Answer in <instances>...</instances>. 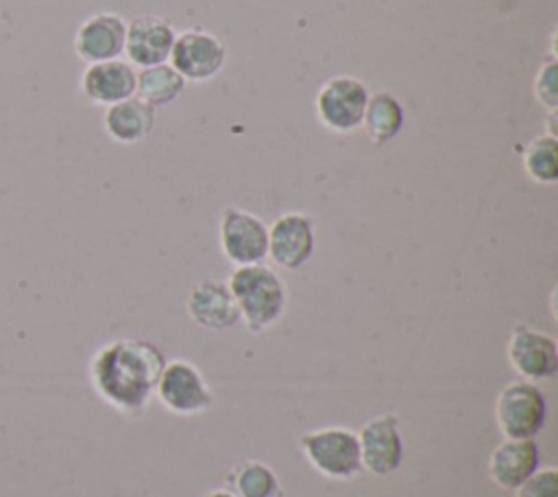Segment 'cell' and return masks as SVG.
<instances>
[{"mask_svg": "<svg viewBox=\"0 0 558 497\" xmlns=\"http://www.w3.org/2000/svg\"><path fill=\"white\" fill-rule=\"evenodd\" d=\"M218 242L233 266L262 264L268 257V225L259 216L229 205L220 214Z\"/></svg>", "mask_w": 558, "mask_h": 497, "instance_id": "52a82bcc", "label": "cell"}, {"mask_svg": "<svg viewBox=\"0 0 558 497\" xmlns=\"http://www.w3.org/2000/svg\"><path fill=\"white\" fill-rule=\"evenodd\" d=\"M183 89H185V78L170 63L142 68L137 72L135 96L146 105H150L153 109L174 102L183 94Z\"/></svg>", "mask_w": 558, "mask_h": 497, "instance_id": "ffe728a7", "label": "cell"}, {"mask_svg": "<svg viewBox=\"0 0 558 497\" xmlns=\"http://www.w3.org/2000/svg\"><path fill=\"white\" fill-rule=\"evenodd\" d=\"M534 96L549 113L558 109V61L545 59L534 76Z\"/></svg>", "mask_w": 558, "mask_h": 497, "instance_id": "7402d4cb", "label": "cell"}, {"mask_svg": "<svg viewBox=\"0 0 558 497\" xmlns=\"http://www.w3.org/2000/svg\"><path fill=\"white\" fill-rule=\"evenodd\" d=\"M203 497H235L229 488H216V490H209V493H205Z\"/></svg>", "mask_w": 558, "mask_h": 497, "instance_id": "cb8c5ba5", "label": "cell"}, {"mask_svg": "<svg viewBox=\"0 0 558 497\" xmlns=\"http://www.w3.org/2000/svg\"><path fill=\"white\" fill-rule=\"evenodd\" d=\"M405 122V111L401 100L390 94V92H375L368 96L364 116H362V126L371 142L375 146H384L392 142Z\"/></svg>", "mask_w": 558, "mask_h": 497, "instance_id": "ac0fdd59", "label": "cell"}, {"mask_svg": "<svg viewBox=\"0 0 558 497\" xmlns=\"http://www.w3.org/2000/svg\"><path fill=\"white\" fill-rule=\"evenodd\" d=\"M227 63V44L205 31L187 28L174 37L170 50V65L192 83H205L214 78Z\"/></svg>", "mask_w": 558, "mask_h": 497, "instance_id": "30bf717a", "label": "cell"}, {"mask_svg": "<svg viewBox=\"0 0 558 497\" xmlns=\"http://www.w3.org/2000/svg\"><path fill=\"white\" fill-rule=\"evenodd\" d=\"M240 320L248 331L259 334L281 320L288 305L283 279L264 262L235 266L227 279Z\"/></svg>", "mask_w": 558, "mask_h": 497, "instance_id": "7a4b0ae2", "label": "cell"}, {"mask_svg": "<svg viewBox=\"0 0 558 497\" xmlns=\"http://www.w3.org/2000/svg\"><path fill=\"white\" fill-rule=\"evenodd\" d=\"M495 421L504 438H536L547 423V399L538 384L514 379L495 399Z\"/></svg>", "mask_w": 558, "mask_h": 497, "instance_id": "277c9868", "label": "cell"}, {"mask_svg": "<svg viewBox=\"0 0 558 497\" xmlns=\"http://www.w3.org/2000/svg\"><path fill=\"white\" fill-rule=\"evenodd\" d=\"M368 87L357 76L338 74L327 78L314 98V111L323 126L333 133H351L362 126Z\"/></svg>", "mask_w": 558, "mask_h": 497, "instance_id": "8992f818", "label": "cell"}, {"mask_svg": "<svg viewBox=\"0 0 558 497\" xmlns=\"http://www.w3.org/2000/svg\"><path fill=\"white\" fill-rule=\"evenodd\" d=\"M192 323L207 331H225L240 323V312L227 281L203 279L192 286L185 301Z\"/></svg>", "mask_w": 558, "mask_h": 497, "instance_id": "5bb4252c", "label": "cell"}, {"mask_svg": "<svg viewBox=\"0 0 558 497\" xmlns=\"http://www.w3.org/2000/svg\"><path fill=\"white\" fill-rule=\"evenodd\" d=\"M137 72L129 61L111 59L100 63H89L78 81L81 94L100 107H111L120 100L135 96Z\"/></svg>", "mask_w": 558, "mask_h": 497, "instance_id": "9a60e30c", "label": "cell"}, {"mask_svg": "<svg viewBox=\"0 0 558 497\" xmlns=\"http://www.w3.org/2000/svg\"><path fill=\"white\" fill-rule=\"evenodd\" d=\"M538 466L541 447L534 438H504L488 456V475L504 490H514Z\"/></svg>", "mask_w": 558, "mask_h": 497, "instance_id": "2e32d148", "label": "cell"}, {"mask_svg": "<svg viewBox=\"0 0 558 497\" xmlns=\"http://www.w3.org/2000/svg\"><path fill=\"white\" fill-rule=\"evenodd\" d=\"M357 434L362 469L375 477H386L399 471L405 458L401 421L392 412L368 419Z\"/></svg>", "mask_w": 558, "mask_h": 497, "instance_id": "9c48e42d", "label": "cell"}, {"mask_svg": "<svg viewBox=\"0 0 558 497\" xmlns=\"http://www.w3.org/2000/svg\"><path fill=\"white\" fill-rule=\"evenodd\" d=\"M157 401L177 416L203 414L214 405V390L205 381L201 368L183 357L166 360L155 386Z\"/></svg>", "mask_w": 558, "mask_h": 497, "instance_id": "5b68a950", "label": "cell"}, {"mask_svg": "<svg viewBox=\"0 0 558 497\" xmlns=\"http://www.w3.org/2000/svg\"><path fill=\"white\" fill-rule=\"evenodd\" d=\"M163 366L166 355L150 340L116 338L94 351L87 375L100 401L120 414L137 416L155 397Z\"/></svg>", "mask_w": 558, "mask_h": 497, "instance_id": "6da1fadb", "label": "cell"}, {"mask_svg": "<svg viewBox=\"0 0 558 497\" xmlns=\"http://www.w3.org/2000/svg\"><path fill=\"white\" fill-rule=\"evenodd\" d=\"M102 126L107 135L118 144H137L148 137V133L155 126V109L140 100L137 96H131L126 100H120L111 107H107Z\"/></svg>", "mask_w": 558, "mask_h": 497, "instance_id": "e0dca14e", "label": "cell"}, {"mask_svg": "<svg viewBox=\"0 0 558 497\" xmlns=\"http://www.w3.org/2000/svg\"><path fill=\"white\" fill-rule=\"evenodd\" d=\"M506 360L519 379L547 381L558 373V342L554 336L519 323L508 336Z\"/></svg>", "mask_w": 558, "mask_h": 497, "instance_id": "ba28073f", "label": "cell"}, {"mask_svg": "<svg viewBox=\"0 0 558 497\" xmlns=\"http://www.w3.org/2000/svg\"><path fill=\"white\" fill-rule=\"evenodd\" d=\"M299 449L307 464L327 480L347 482L357 477L362 469L357 434L342 425H325L301 434Z\"/></svg>", "mask_w": 558, "mask_h": 497, "instance_id": "3957f363", "label": "cell"}, {"mask_svg": "<svg viewBox=\"0 0 558 497\" xmlns=\"http://www.w3.org/2000/svg\"><path fill=\"white\" fill-rule=\"evenodd\" d=\"M124 39L126 22L118 13H94L78 24L74 33V52L87 65L120 59Z\"/></svg>", "mask_w": 558, "mask_h": 497, "instance_id": "4fadbf2b", "label": "cell"}, {"mask_svg": "<svg viewBox=\"0 0 558 497\" xmlns=\"http://www.w3.org/2000/svg\"><path fill=\"white\" fill-rule=\"evenodd\" d=\"M174 37L177 33L166 17L153 15V13L135 15L126 24V39H124L126 61L137 68L166 63L170 59Z\"/></svg>", "mask_w": 558, "mask_h": 497, "instance_id": "7c38bea8", "label": "cell"}, {"mask_svg": "<svg viewBox=\"0 0 558 497\" xmlns=\"http://www.w3.org/2000/svg\"><path fill=\"white\" fill-rule=\"evenodd\" d=\"M316 248V227L303 211H286L268 227V257L283 270L305 266Z\"/></svg>", "mask_w": 558, "mask_h": 497, "instance_id": "8fae6325", "label": "cell"}, {"mask_svg": "<svg viewBox=\"0 0 558 497\" xmlns=\"http://www.w3.org/2000/svg\"><path fill=\"white\" fill-rule=\"evenodd\" d=\"M227 488L235 497H281L283 488L272 466L262 460H242L227 473Z\"/></svg>", "mask_w": 558, "mask_h": 497, "instance_id": "d6986e66", "label": "cell"}, {"mask_svg": "<svg viewBox=\"0 0 558 497\" xmlns=\"http://www.w3.org/2000/svg\"><path fill=\"white\" fill-rule=\"evenodd\" d=\"M523 172L541 185H554L558 181V140L543 133L527 142L521 157Z\"/></svg>", "mask_w": 558, "mask_h": 497, "instance_id": "44dd1931", "label": "cell"}, {"mask_svg": "<svg viewBox=\"0 0 558 497\" xmlns=\"http://www.w3.org/2000/svg\"><path fill=\"white\" fill-rule=\"evenodd\" d=\"M512 497H558V469L538 466L523 484L512 490Z\"/></svg>", "mask_w": 558, "mask_h": 497, "instance_id": "603a6c76", "label": "cell"}]
</instances>
